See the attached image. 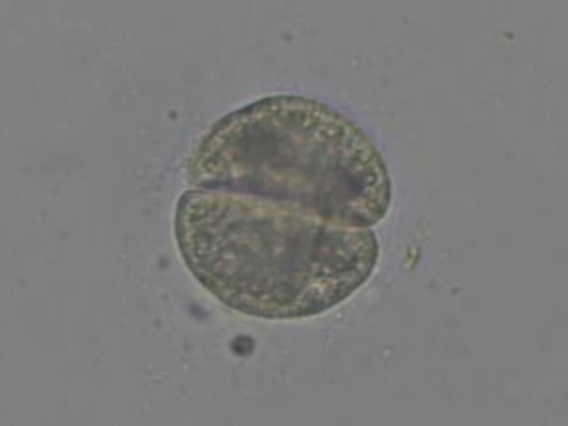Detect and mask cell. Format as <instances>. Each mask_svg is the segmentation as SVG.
I'll return each instance as SVG.
<instances>
[{
	"mask_svg": "<svg viewBox=\"0 0 568 426\" xmlns=\"http://www.w3.org/2000/svg\"><path fill=\"white\" fill-rule=\"evenodd\" d=\"M174 235L187 271L222 305L300 321L342 305L371 280L378 235L268 199L187 190Z\"/></svg>",
	"mask_w": 568,
	"mask_h": 426,
	"instance_id": "obj_1",
	"label": "cell"
},
{
	"mask_svg": "<svg viewBox=\"0 0 568 426\" xmlns=\"http://www.w3.org/2000/svg\"><path fill=\"white\" fill-rule=\"evenodd\" d=\"M191 190L268 199L326 221L374 229L394 182L371 135L334 106L274 95L220 118L191 151Z\"/></svg>",
	"mask_w": 568,
	"mask_h": 426,
	"instance_id": "obj_2",
	"label": "cell"
}]
</instances>
